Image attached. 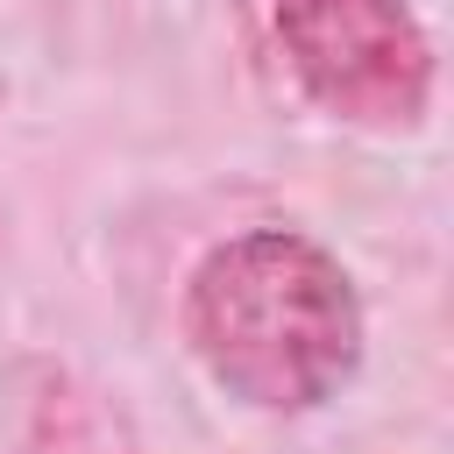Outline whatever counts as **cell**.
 Instances as JSON below:
<instances>
[{
	"mask_svg": "<svg viewBox=\"0 0 454 454\" xmlns=\"http://www.w3.org/2000/svg\"><path fill=\"white\" fill-rule=\"evenodd\" d=\"M184 333L227 397L312 411L362 362V298L312 234L248 227L192 270Z\"/></svg>",
	"mask_w": 454,
	"mask_h": 454,
	"instance_id": "cell-1",
	"label": "cell"
},
{
	"mask_svg": "<svg viewBox=\"0 0 454 454\" xmlns=\"http://www.w3.org/2000/svg\"><path fill=\"white\" fill-rule=\"evenodd\" d=\"M277 43L305 92L355 128H411L433 92V50L404 0H277Z\"/></svg>",
	"mask_w": 454,
	"mask_h": 454,
	"instance_id": "cell-2",
	"label": "cell"
}]
</instances>
